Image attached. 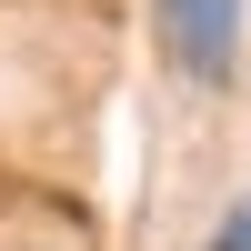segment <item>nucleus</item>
I'll list each match as a JSON object with an SVG mask.
<instances>
[{"mask_svg": "<svg viewBox=\"0 0 251 251\" xmlns=\"http://www.w3.org/2000/svg\"><path fill=\"white\" fill-rule=\"evenodd\" d=\"M211 251H251V211H241V221H231V231H221Z\"/></svg>", "mask_w": 251, "mask_h": 251, "instance_id": "nucleus-2", "label": "nucleus"}, {"mask_svg": "<svg viewBox=\"0 0 251 251\" xmlns=\"http://www.w3.org/2000/svg\"><path fill=\"white\" fill-rule=\"evenodd\" d=\"M161 10V40L181 50L191 80H231V50H241V0H151Z\"/></svg>", "mask_w": 251, "mask_h": 251, "instance_id": "nucleus-1", "label": "nucleus"}]
</instances>
